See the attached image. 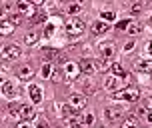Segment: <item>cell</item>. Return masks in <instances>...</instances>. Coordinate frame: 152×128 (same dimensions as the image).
<instances>
[{
    "instance_id": "cell-1",
    "label": "cell",
    "mask_w": 152,
    "mask_h": 128,
    "mask_svg": "<svg viewBox=\"0 0 152 128\" xmlns=\"http://www.w3.org/2000/svg\"><path fill=\"white\" fill-rule=\"evenodd\" d=\"M106 68V62H98V60H86L84 58L82 62H80V70H82L86 76H92L96 74V72H100V70H104Z\"/></svg>"
},
{
    "instance_id": "cell-2",
    "label": "cell",
    "mask_w": 152,
    "mask_h": 128,
    "mask_svg": "<svg viewBox=\"0 0 152 128\" xmlns=\"http://www.w3.org/2000/svg\"><path fill=\"white\" fill-rule=\"evenodd\" d=\"M66 32H68L70 36H80L84 32V22L80 18H76V16L68 18V20H66Z\"/></svg>"
},
{
    "instance_id": "cell-3",
    "label": "cell",
    "mask_w": 152,
    "mask_h": 128,
    "mask_svg": "<svg viewBox=\"0 0 152 128\" xmlns=\"http://www.w3.org/2000/svg\"><path fill=\"white\" fill-rule=\"evenodd\" d=\"M138 96H140V92H138L136 88L128 86V88H122V90H118L112 98H114V100H126V102H134V100H138Z\"/></svg>"
},
{
    "instance_id": "cell-4",
    "label": "cell",
    "mask_w": 152,
    "mask_h": 128,
    "mask_svg": "<svg viewBox=\"0 0 152 128\" xmlns=\"http://www.w3.org/2000/svg\"><path fill=\"white\" fill-rule=\"evenodd\" d=\"M2 58H4V64L10 60H16V58H20V48L16 44H10V46H4V50H2Z\"/></svg>"
},
{
    "instance_id": "cell-5",
    "label": "cell",
    "mask_w": 152,
    "mask_h": 128,
    "mask_svg": "<svg viewBox=\"0 0 152 128\" xmlns=\"http://www.w3.org/2000/svg\"><path fill=\"white\" fill-rule=\"evenodd\" d=\"M122 114H124V110H122L120 106H110V108L104 110V118L108 122H118L122 118Z\"/></svg>"
},
{
    "instance_id": "cell-6",
    "label": "cell",
    "mask_w": 152,
    "mask_h": 128,
    "mask_svg": "<svg viewBox=\"0 0 152 128\" xmlns=\"http://www.w3.org/2000/svg\"><path fill=\"white\" fill-rule=\"evenodd\" d=\"M68 104L74 108L76 112H78V110H82L84 106H86V96H82V94H70Z\"/></svg>"
},
{
    "instance_id": "cell-7",
    "label": "cell",
    "mask_w": 152,
    "mask_h": 128,
    "mask_svg": "<svg viewBox=\"0 0 152 128\" xmlns=\"http://www.w3.org/2000/svg\"><path fill=\"white\" fill-rule=\"evenodd\" d=\"M114 52H116V48H114V42H104V44H100V56H102V60H108V58H112Z\"/></svg>"
},
{
    "instance_id": "cell-8",
    "label": "cell",
    "mask_w": 152,
    "mask_h": 128,
    "mask_svg": "<svg viewBox=\"0 0 152 128\" xmlns=\"http://www.w3.org/2000/svg\"><path fill=\"white\" fill-rule=\"evenodd\" d=\"M78 72H80V64H74V62H64V74L68 78H78Z\"/></svg>"
},
{
    "instance_id": "cell-9",
    "label": "cell",
    "mask_w": 152,
    "mask_h": 128,
    "mask_svg": "<svg viewBox=\"0 0 152 128\" xmlns=\"http://www.w3.org/2000/svg\"><path fill=\"white\" fill-rule=\"evenodd\" d=\"M28 94H30L32 102H36V104H40V102H42V88H40V86L30 84V86H28Z\"/></svg>"
},
{
    "instance_id": "cell-10",
    "label": "cell",
    "mask_w": 152,
    "mask_h": 128,
    "mask_svg": "<svg viewBox=\"0 0 152 128\" xmlns=\"http://www.w3.org/2000/svg\"><path fill=\"white\" fill-rule=\"evenodd\" d=\"M16 86L12 82H10V80H4V82H2V94H4V96L6 98H12V96H16Z\"/></svg>"
},
{
    "instance_id": "cell-11",
    "label": "cell",
    "mask_w": 152,
    "mask_h": 128,
    "mask_svg": "<svg viewBox=\"0 0 152 128\" xmlns=\"http://www.w3.org/2000/svg\"><path fill=\"white\" fill-rule=\"evenodd\" d=\"M36 114H34V108H32L30 104H22L20 106V118H24V120H32Z\"/></svg>"
},
{
    "instance_id": "cell-12",
    "label": "cell",
    "mask_w": 152,
    "mask_h": 128,
    "mask_svg": "<svg viewBox=\"0 0 152 128\" xmlns=\"http://www.w3.org/2000/svg\"><path fill=\"white\" fill-rule=\"evenodd\" d=\"M32 74H34V68H32L30 64H24V66L20 68V70H18V76H20L22 80H30Z\"/></svg>"
},
{
    "instance_id": "cell-13",
    "label": "cell",
    "mask_w": 152,
    "mask_h": 128,
    "mask_svg": "<svg viewBox=\"0 0 152 128\" xmlns=\"http://www.w3.org/2000/svg\"><path fill=\"white\" fill-rule=\"evenodd\" d=\"M118 86H120V80H118L116 76H108L106 82H104V88H106V90H116Z\"/></svg>"
},
{
    "instance_id": "cell-14",
    "label": "cell",
    "mask_w": 152,
    "mask_h": 128,
    "mask_svg": "<svg viewBox=\"0 0 152 128\" xmlns=\"http://www.w3.org/2000/svg\"><path fill=\"white\" fill-rule=\"evenodd\" d=\"M106 30H108V24H106V22H102V20H100V22H94V24H92V34H104Z\"/></svg>"
},
{
    "instance_id": "cell-15",
    "label": "cell",
    "mask_w": 152,
    "mask_h": 128,
    "mask_svg": "<svg viewBox=\"0 0 152 128\" xmlns=\"http://www.w3.org/2000/svg\"><path fill=\"white\" fill-rule=\"evenodd\" d=\"M136 70H140V72H146V74H152V62L140 60V62L136 64Z\"/></svg>"
},
{
    "instance_id": "cell-16",
    "label": "cell",
    "mask_w": 152,
    "mask_h": 128,
    "mask_svg": "<svg viewBox=\"0 0 152 128\" xmlns=\"http://www.w3.org/2000/svg\"><path fill=\"white\" fill-rule=\"evenodd\" d=\"M42 56H44V58L54 60V58H58V56H60V52H58L56 48H42Z\"/></svg>"
},
{
    "instance_id": "cell-17",
    "label": "cell",
    "mask_w": 152,
    "mask_h": 128,
    "mask_svg": "<svg viewBox=\"0 0 152 128\" xmlns=\"http://www.w3.org/2000/svg\"><path fill=\"white\" fill-rule=\"evenodd\" d=\"M12 30H14V26H12L10 22H6V20H2V24H0V32H2V36H10Z\"/></svg>"
},
{
    "instance_id": "cell-18",
    "label": "cell",
    "mask_w": 152,
    "mask_h": 128,
    "mask_svg": "<svg viewBox=\"0 0 152 128\" xmlns=\"http://www.w3.org/2000/svg\"><path fill=\"white\" fill-rule=\"evenodd\" d=\"M120 128H138V118H136V116H128L126 120L122 122Z\"/></svg>"
},
{
    "instance_id": "cell-19",
    "label": "cell",
    "mask_w": 152,
    "mask_h": 128,
    "mask_svg": "<svg viewBox=\"0 0 152 128\" xmlns=\"http://www.w3.org/2000/svg\"><path fill=\"white\" fill-rule=\"evenodd\" d=\"M38 42V32H28L24 36V44H36Z\"/></svg>"
},
{
    "instance_id": "cell-20",
    "label": "cell",
    "mask_w": 152,
    "mask_h": 128,
    "mask_svg": "<svg viewBox=\"0 0 152 128\" xmlns=\"http://www.w3.org/2000/svg\"><path fill=\"white\" fill-rule=\"evenodd\" d=\"M16 8H18L20 14H28V12H30V4H28V2H18Z\"/></svg>"
},
{
    "instance_id": "cell-21",
    "label": "cell",
    "mask_w": 152,
    "mask_h": 128,
    "mask_svg": "<svg viewBox=\"0 0 152 128\" xmlns=\"http://www.w3.org/2000/svg\"><path fill=\"white\" fill-rule=\"evenodd\" d=\"M140 30H142V26H140L138 22H130V26H128V30H126V32H128V34H138Z\"/></svg>"
},
{
    "instance_id": "cell-22",
    "label": "cell",
    "mask_w": 152,
    "mask_h": 128,
    "mask_svg": "<svg viewBox=\"0 0 152 128\" xmlns=\"http://www.w3.org/2000/svg\"><path fill=\"white\" fill-rule=\"evenodd\" d=\"M146 6V2H136V4H132L130 6V10H132V14H138V12H142Z\"/></svg>"
},
{
    "instance_id": "cell-23",
    "label": "cell",
    "mask_w": 152,
    "mask_h": 128,
    "mask_svg": "<svg viewBox=\"0 0 152 128\" xmlns=\"http://www.w3.org/2000/svg\"><path fill=\"white\" fill-rule=\"evenodd\" d=\"M42 76H44V78H50V76H52V64H50V62L42 66Z\"/></svg>"
},
{
    "instance_id": "cell-24",
    "label": "cell",
    "mask_w": 152,
    "mask_h": 128,
    "mask_svg": "<svg viewBox=\"0 0 152 128\" xmlns=\"http://www.w3.org/2000/svg\"><path fill=\"white\" fill-rule=\"evenodd\" d=\"M50 80H54V82H60V80H62V72L58 70V68H54V70H52V76H50Z\"/></svg>"
},
{
    "instance_id": "cell-25",
    "label": "cell",
    "mask_w": 152,
    "mask_h": 128,
    "mask_svg": "<svg viewBox=\"0 0 152 128\" xmlns=\"http://www.w3.org/2000/svg\"><path fill=\"white\" fill-rule=\"evenodd\" d=\"M82 10V4H70L68 6V14H78Z\"/></svg>"
},
{
    "instance_id": "cell-26",
    "label": "cell",
    "mask_w": 152,
    "mask_h": 128,
    "mask_svg": "<svg viewBox=\"0 0 152 128\" xmlns=\"http://www.w3.org/2000/svg\"><path fill=\"white\" fill-rule=\"evenodd\" d=\"M114 18H116V14H114V12H110V10L102 12V20H104V22H110V20H114Z\"/></svg>"
},
{
    "instance_id": "cell-27",
    "label": "cell",
    "mask_w": 152,
    "mask_h": 128,
    "mask_svg": "<svg viewBox=\"0 0 152 128\" xmlns=\"http://www.w3.org/2000/svg\"><path fill=\"white\" fill-rule=\"evenodd\" d=\"M112 72L116 76H126V74H124V68H122L120 64H112Z\"/></svg>"
},
{
    "instance_id": "cell-28",
    "label": "cell",
    "mask_w": 152,
    "mask_h": 128,
    "mask_svg": "<svg viewBox=\"0 0 152 128\" xmlns=\"http://www.w3.org/2000/svg\"><path fill=\"white\" fill-rule=\"evenodd\" d=\"M32 22H34V24H42V22H46V14H34Z\"/></svg>"
},
{
    "instance_id": "cell-29",
    "label": "cell",
    "mask_w": 152,
    "mask_h": 128,
    "mask_svg": "<svg viewBox=\"0 0 152 128\" xmlns=\"http://www.w3.org/2000/svg\"><path fill=\"white\" fill-rule=\"evenodd\" d=\"M128 26H130V20H122V22L116 24V28H118V30H128Z\"/></svg>"
},
{
    "instance_id": "cell-30",
    "label": "cell",
    "mask_w": 152,
    "mask_h": 128,
    "mask_svg": "<svg viewBox=\"0 0 152 128\" xmlns=\"http://www.w3.org/2000/svg\"><path fill=\"white\" fill-rule=\"evenodd\" d=\"M10 114H12V116H20V106L12 104V106H10Z\"/></svg>"
},
{
    "instance_id": "cell-31",
    "label": "cell",
    "mask_w": 152,
    "mask_h": 128,
    "mask_svg": "<svg viewBox=\"0 0 152 128\" xmlns=\"http://www.w3.org/2000/svg\"><path fill=\"white\" fill-rule=\"evenodd\" d=\"M52 34H54V26H52V24H48V26H46V30H44V36L50 38Z\"/></svg>"
},
{
    "instance_id": "cell-32",
    "label": "cell",
    "mask_w": 152,
    "mask_h": 128,
    "mask_svg": "<svg viewBox=\"0 0 152 128\" xmlns=\"http://www.w3.org/2000/svg\"><path fill=\"white\" fill-rule=\"evenodd\" d=\"M92 120H94V116H92V114H86V116L82 118V122H84V124H88V126L92 124Z\"/></svg>"
},
{
    "instance_id": "cell-33",
    "label": "cell",
    "mask_w": 152,
    "mask_h": 128,
    "mask_svg": "<svg viewBox=\"0 0 152 128\" xmlns=\"http://www.w3.org/2000/svg\"><path fill=\"white\" fill-rule=\"evenodd\" d=\"M20 20H22V18H20V14H14L12 18H10V22H12V24H20Z\"/></svg>"
},
{
    "instance_id": "cell-34",
    "label": "cell",
    "mask_w": 152,
    "mask_h": 128,
    "mask_svg": "<svg viewBox=\"0 0 152 128\" xmlns=\"http://www.w3.org/2000/svg\"><path fill=\"white\" fill-rule=\"evenodd\" d=\"M132 48H134V42H128V44L124 46V50H126V52H130V50H132Z\"/></svg>"
},
{
    "instance_id": "cell-35",
    "label": "cell",
    "mask_w": 152,
    "mask_h": 128,
    "mask_svg": "<svg viewBox=\"0 0 152 128\" xmlns=\"http://www.w3.org/2000/svg\"><path fill=\"white\" fill-rule=\"evenodd\" d=\"M36 128H50V126H48V124H46L44 120H40V122H38V126H36Z\"/></svg>"
},
{
    "instance_id": "cell-36",
    "label": "cell",
    "mask_w": 152,
    "mask_h": 128,
    "mask_svg": "<svg viewBox=\"0 0 152 128\" xmlns=\"http://www.w3.org/2000/svg\"><path fill=\"white\" fill-rule=\"evenodd\" d=\"M146 52H148V54H150V56H152V40H150V42H148V44H146Z\"/></svg>"
},
{
    "instance_id": "cell-37",
    "label": "cell",
    "mask_w": 152,
    "mask_h": 128,
    "mask_svg": "<svg viewBox=\"0 0 152 128\" xmlns=\"http://www.w3.org/2000/svg\"><path fill=\"white\" fill-rule=\"evenodd\" d=\"M74 128H90V126H88V124H84V122H78Z\"/></svg>"
},
{
    "instance_id": "cell-38",
    "label": "cell",
    "mask_w": 152,
    "mask_h": 128,
    "mask_svg": "<svg viewBox=\"0 0 152 128\" xmlns=\"http://www.w3.org/2000/svg\"><path fill=\"white\" fill-rule=\"evenodd\" d=\"M16 128H30V126H28L26 122H20V124H18V126H16Z\"/></svg>"
},
{
    "instance_id": "cell-39",
    "label": "cell",
    "mask_w": 152,
    "mask_h": 128,
    "mask_svg": "<svg viewBox=\"0 0 152 128\" xmlns=\"http://www.w3.org/2000/svg\"><path fill=\"white\" fill-rule=\"evenodd\" d=\"M146 106H148V108L152 110V98H148V102H146Z\"/></svg>"
},
{
    "instance_id": "cell-40",
    "label": "cell",
    "mask_w": 152,
    "mask_h": 128,
    "mask_svg": "<svg viewBox=\"0 0 152 128\" xmlns=\"http://www.w3.org/2000/svg\"><path fill=\"white\" fill-rule=\"evenodd\" d=\"M146 118H148V122H152V112L148 114V116H146Z\"/></svg>"
},
{
    "instance_id": "cell-41",
    "label": "cell",
    "mask_w": 152,
    "mask_h": 128,
    "mask_svg": "<svg viewBox=\"0 0 152 128\" xmlns=\"http://www.w3.org/2000/svg\"><path fill=\"white\" fill-rule=\"evenodd\" d=\"M148 18H150V22H152V10H150V16H148Z\"/></svg>"
}]
</instances>
